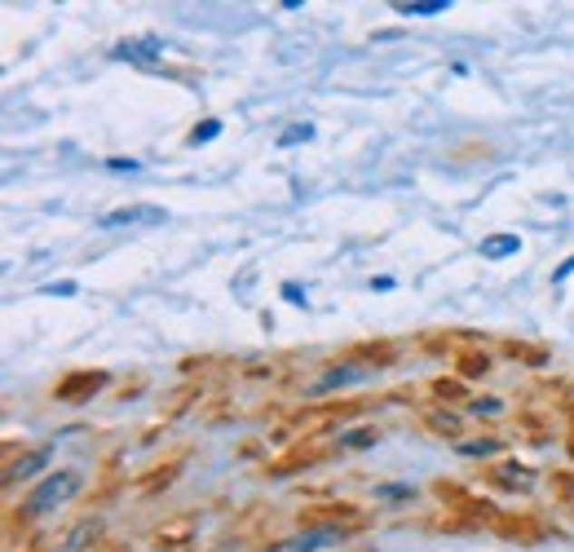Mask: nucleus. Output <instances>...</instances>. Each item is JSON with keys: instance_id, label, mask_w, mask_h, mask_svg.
I'll return each mask as SVG.
<instances>
[{"instance_id": "nucleus-1", "label": "nucleus", "mask_w": 574, "mask_h": 552, "mask_svg": "<svg viewBox=\"0 0 574 552\" xmlns=\"http://www.w3.org/2000/svg\"><path fill=\"white\" fill-rule=\"evenodd\" d=\"M80 490H84V473H80V469H58V473H49V478L27 495V513H49V508L75 499Z\"/></svg>"}, {"instance_id": "nucleus-2", "label": "nucleus", "mask_w": 574, "mask_h": 552, "mask_svg": "<svg viewBox=\"0 0 574 552\" xmlns=\"http://www.w3.org/2000/svg\"><path fill=\"white\" fill-rule=\"evenodd\" d=\"M491 530L504 535V539H517V544H540L548 535V521L540 513H495Z\"/></svg>"}, {"instance_id": "nucleus-3", "label": "nucleus", "mask_w": 574, "mask_h": 552, "mask_svg": "<svg viewBox=\"0 0 574 552\" xmlns=\"http://www.w3.org/2000/svg\"><path fill=\"white\" fill-rule=\"evenodd\" d=\"M327 460V447L323 442H297V447L287 450V455H278V460H270L266 464V473L270 478H287V473H301V469H314V464H323Z\"/></svg>"}, {"instance_id": "nucleus-4", "label": "nucleus", "mask_w": 574, "mask_h": 552, "mask_svg": "<svg viewBox=\"0 0 574 552\" xmlns=\"http://www.w3.org/2000/svg\"><path fill=\"white\" fill-rule=\"evenodd\" d=\"M102 384H106V372H93V367L89 372H71V376H63L54 384V398L58 402H89Z\"/></svg>"}, {"instance_id": "nucleus-5", "label": "nucleus", "mask_w": 574, "mask_h": 552, "mask_svg": "<svg viewBox=\"0 0 574 552\" xmlns=\"http://www.w3.org/2000/svg\"><path fill=\"white\" fill-rule=\"evenodd\" d=\"M141 221H146V226H164V208H141V204H133V208H115V212H106V217H102L98 226L102 230H120V226H141Z\"/></svg>"}, {"instance_id": "nucleus-6", "label": "nucleus", "mask_w": 574, "mask_h": 552, "mask_svg": "<svg viewBox=\"0 0 574 552\" xmlns=\"http://www.w3.org/2000/svg\"><path fill=\"white\" fill-rule=\"evenodd\" d=\"M190 544H195V518H177L155 530V548L164 552H186Z\"/></svg>"}, {"instance_id": "nucleus-7", "label": "nucleus", "mask_w": 574, "mask_h": 552, "mask_svg": "<svg viewBox=\"0 0 574 552\" xmlns=\"http://www.w3.org/2000/svg\"><path fill=\"white\" fill-rule=\"evenodd\" d=\"M486 482L500 486V490H521V495H526V490L535 486V473H530L526 464H495V469L486 473Z\"/></svg>"}, {"instance_id": "nucleus-8", "label": "nucleus", "mask_w": 574, "mask_h": 552, "mask_svg": "<svg viewBox=\"0 0 574 552\" xmlns=\"http://www.w3.org/2000/svg\"><path fill=\"white\" fill-rule=\"evenodd\" d=\"M455 372H460L464 380L486 376V372H491V358H486V349H460V353H455Z\"/></svg>"}, {"instance_id": "nucleus-9", "label": "nucleus", "mask_w": 574, "mask_h": 552, "mask_svg": "<svg viewBox=\"0 0 574 552\" xmlns=\"http://www.w3.org/2000/svg\"><path fill=\"white\" fill-rule=\"evenodd\" d=\"M98 518H84L80 521V526H71L67 530V539H63V548L58 552H80V548H89V544H93V539H98Z\"/></svg>"}, {"instance_id": "nucleus-10", "label": "nucleus", "mask_w": 574, "mask_h": 552, "mask_svg": "<svg viewBox=\"0 0 574 552\" xmlns=\"http://www.w3.org/2000/svg\"><path fill=\"white\" fill-rule=\"evenodd\" d=\"M160 53H164V44H160V40H151V35H146V40H133V44H120V49H115V58H129V63H155Z\"/></svg>"}, {"instance_id": "nucleus-11", "label": "nucleus", "mask_w": 574, "mask_h": 552, "mask_svg": "<svg viewBox=\"0 0 574 552\" xmlns=\"http://www.w3.org/2000/svg\"><path fill=\"white\" fill-rule=\"evenodd\" d=\"M424 429L438 433V438H460V433H464L460 415H451V412H424Z\"/></svg>"}, {"instance_id": "nucleus-12", "label": "nucleus", "mask_w": 574, "mask_h": 552, "mask_svg": "<svg viewBox=\"0 0 574 552\" xmlns=\"http://www.w3.org/2000/svg\"><path fill=\"white\" fill-rule=\"evenodd\" d=\"M517 252H521V239H517V235H491V239H482V257H486V261L517 257Z\"/></svg>"}, {"instance_id": "nucleus-13", "label": "nucleus", "mask_w": 574, "mask_h": 552, "mask_svg": "<svg viewBox=\"0 0 574 552\" xmlns=\"http://www.w3.org/2000/svg\"><path fill=\"white\" fill-rule=\"evenodd\" d=\"M44 464H49V447L23 455V464H9V469H5V482H14V478H32L35 469H44Z\"/></svg>"}, {"instance_id": "nucleus-14", "label": "nucleus", "mask_w": 574, "mask_h": 552, "mask_svg": "<svg viewBox=\"0 0 574 552\" xmlns=\"http://www.w3.org/2000/svg\"><path fill=\"white\" fill-rule=\"evenodd\" d=\"M151 473H155V478H141V482H137V490H141V495H155L160 486H169L172 478H177V460H172V464H164V469H151Z\"/></svg>"}, {"instance_id": "nucleus-15", "label": "nucleus", "mask_w": 574, "mask_h": 552, "mask_svg": "<svg viewBox=\"0 0 574 552\" xmlns=\"http://www.w3.org/2000/svg\"><path fill=\"white\" fill-rule=\"evenodd\" d=\"M354 358H367V363H394L398 358V345H358Z\"/></svg>"}, {"instance_id": "nucleus-16", "label": "nucleus", "mask_w": 574, "mask_h": 552, "mask_svg": "<svg viewBox=\"0 0 574 552\" xmlns=\"http://www.w3.org/2000/svg\"><path fill=\"white\" fill-rule=\"evenodd\" d=\"M508 353H512V358H521V363H530V367H543V363H548V353H543L540 345H517V341H508Z\"/></svg>"}, {"instance_id": "nucleus-17", "label": "nucleus", "mask_w": 574, "mask_h": 552, "mask_svg": "<svg viewBox=\"0 0 574 552\" xmlns=\"http://www.w3.org/2000/svg\"><path fill=\"white\" fill-rule=\"evenodd\" d=\"M398 14H415V18H429V14H446V0H429V5H398Z\"/></svg>"}, {"instance_id": "nucleus-18", "label": "nucleus", "mask_w": 574, "mask_h": 552, "mask_svg": "<svg viewBox=\"0 0 574 552\" xmlns=\"http://www.w3.org/2000/svg\"><path fill=\"white\" fill-rule=\"evenodd\" d=\"M504 447V438H482V442H460V450L464 455H491V450Z\"/></svg>"}, {"instance_id": "nucleus-19", "label": "nucleus", "mask_w": 574, "mask_h": 552, "mask_svg": "<svg viewBox=\"0 0 574 552\" xmlns=\"http://www.w3.org/2000/svg\"><path fill=\"white\" fill-rule=\"evenodd\" d=\"M314 138V129L309 124H292V129H283L278 133V146H292V141H309Z\"/></svg>"}, {"instance_id": "nucleus-20", "label": "nucleus", "mask_w": 574, "mask_h": 552, "mask_svg": "<svg viewBox=\"0 0 574 552\" xmlns=\"http://www.w3.org/2000/svg\"><path fill=\"white\" fill-rule=\"evenodd\" d=\"M380 433H372V429H358V433H345V447H372Z\"/></svg>"}, {"instance_id": "nucleus-21", "label": "nucleus", "mask_w": 574, "mask_h": 552, "mask_svg": "<svg viewBox=\"0 0 574 552\" xmlns=\"http://www.w3.org/2000/svg\"><path fill=\"white\" fill-rule=\"evenodd\" d=\"M217 133H221V124H217V120H208V124H199V129L190 133V141L199 146V141H212V138H217Z\"/></svg>"}, {"instance_id": "nucleus-22", "label": "nucleus", "mask_w": 574, "mask_h": 552, "mask_svg": "<svg viewBox=\"0 0 574 552\" xmlns=\"http://www.w3.org/2000/svg\"><path fill=\"white\" fill-rule=\"evenodd\" d=\"M433 393L438 398H460L464 389H460V380H433Z\"/></svg>"}, {"instance_id": "nucleus-23", "label": "nucleus", "mask_w": 574, "mask_h": 552, "mask_svg": "<svg viewBox=\"0 0 574 552\" xmlns=\"http://www.w3.org/2000/svg\"><path fill=\"white\" fill-rule=\"evenodd\" d=\"M473 412H486V415H495V412H500V398H482V402H473Z\"/></svg>"}, {"instance_id": "nucleus-24", "label": "nucleus", "mask_w": 574, "mask_h": 552, "mask_svg": "<svg viewBox=\"0 0 574 552\" xmlns=\"http://www.w3.org/2000/svg\"><path fill=\"white\" fill-rule=\"evenodd\" d=\"M44 292H49V296H71V292H75V283H54V287H44Z\"/></svg>"}, {"instance_id": "nucleus-25", "label": "nucleus", "mask_w": 574, "mask_h": 552, "mask_svg": "<svg viewBox=\"0 0 574 552\" xmlns=\"http://www.w3.org/2000/svg\"><path fill=\"white\" fill-rule=\"evenodd\" d=\"M574 275V257H570V261H566V266H561V270H557V283H566V278H570Z\"/></svg>"}, {"instance_id": "nucleus-26", "label": "nucleus", "mask_w": 574, "mask_h": 552, "mask_svg": "<svg viewBox=\"0 0 574 552\" xmlns=\"http://www.w3.org/2000/svg\"><path fill=\"white\" fill-rule=\"evenodd\" d=\"M566 447H570V455H574V429H570V438H566Z\"/></svg>"}]
</instances>
